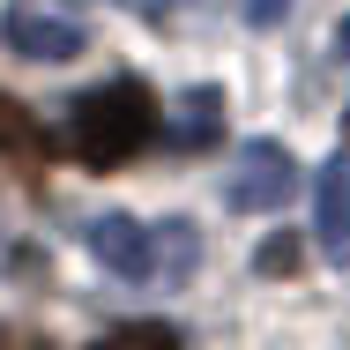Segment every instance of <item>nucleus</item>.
<instances>
[{
    "instance_id": "5",
    "label": "nucleus",
    "mask_w": 350,
    "mask_h": 350,
    "mask_svg": "<svg viewBox=\"0 0 350 350\" xmlns=\"http://www.w3.org/2000/svg\"><path fill=\"white\" fill-rule=\"evenodd\" d=\"M313 231L328 261H350V157H328L313 179Z\"/></svg>"
},
{
    "instance_id": "2",
    "label": "nucleus",
    "mask_w": 350,
    "mask_h": 350,
    "mask_svg": "<svg viewBox=\"0 0 350 350\" xmlns=\"http://www.w3.org/2000/svg\"><path fill=\"white\" fill-rule=\"evenodd\" d=\"M90 254L97 269L127 283H179L194 269V224H135V216H97L90 231Z\"/></svg>"
},
{
    "instance_id": "4",
    "label": "nucleus",
    "mask_w": 350,
    "mask_h": 350,
    "mask_svg": "<svg viewBox=\"0 0 350 350\" xmlns=\"http://www.w3.org/2000/svg\"><path fill=\"white\" fill-rule=\"evenodd\" d=\"M291 194H298L291 149H283V142H246V149H239V172H231V187H224V202L239 216H269V209H283Z\"/></svg>"
},
{
    "instance_id": "6",
    "label": "nucleus",
    "mask_w": 350,
    "mask_h": 350,
    "mask_svg": "<svg viewBox=\"0 0 350 350\" xmlns=\"http://www.w3.org/2000/svg\"><path fill=\"white\" fill-rule=\"evenodd\" d=\"M45 149H53V142L30 120V105H15V97L0 90V157H45Z\"/></svg>"
},
{
    "instance_id": "8",
    "label": "nucleus",
    "mask_w": 350,
    "mask_h": 350,
    "mask_svg": "<svg viewBox=\"0 0 350 350\" xmlns=\"http://www.w3.org/2000/svg\"><path fill=\"white\" fill-rule=\"evenodd\" d=\"M97 350H179V336H172L164 321H127V328H112Z\"/></svg>"
},
{
    "instance_id": "10",
    "label": "nucleus",
    "mask_w": 350,
    "mask_h": 350,
    "mask_svg": "<svg viewBox=\"0 0 350 350\" xmlns=\"http://www.w3.org/2000/svg\"><path fill=\"white\" fill-rule=\"evenodd\" d=\"M283 8H291V0H246V23L269 30V23H283Z\"/></svg>"
},
{
    "instance_id": "1",
    "label": "nucleus",
    "mask_w": 350,
    "mask_h": 350,
    "mask_svg": "<svg viewBox=\"0 0 350 350\" xmlns=\"http://www.w3.org/2000/svg\"><path fill=\"white\" fill-rule=\"evenodd\" d=\"M157 127H164L157 120V97H149V82H135V75L97 82V90H82L68 105V149L90 172H112V164L142 157L157 142Z\"/></svg>"
},
{
    "instance_id": "9",
    "label": "nucleus",
    "mask_w": 350,
    "mask_h": 350,
    "mask_svg": "<svg viewBox=\"0 0 350 350\" xmlns=\"http://www.w3.org/2000/svg\"><path fill=\"white\" fill-rule=\"evenodd\" d=\"M298 269V239H269L261 246V276H291Z\"/></svg>"
},
{
    "instance_id": "7",
    "label": "nucleus",
    "mask_w": 350,
    "mask_h": 350,
    "mask_svg": "<svg viewBox=\"0 0 350 350\" xmlns=\"http://www.w3.org/2000/svg\"><path fill=\"white\" fill-rule=\"evenodd\" d=\"M216 127H224V97H216V90H194V97H187V120L172 127V142H179V149H209Z\"/></svg>"
},
{
    "instance_id": "11",
    "label": "nucleus",
    "mask_w": 350,
    "mask_h": 350,
    "mask_svg": "<svg viewBox=\"0 0 350 350\" xmlns=\"http://www.w3.org/2000/svg\"><path fill=\"white\" fill-rule=\"evenodd\" d=\"M0 350H53V343H38V336H0Z\"/></svg>"
},
{
    "instance_id": "3",
    "label": "nucleus",
    "mask_w": 350,
    "mask_h": 350,
    "mask_svg": "<svg viewBox=\"0 0 350 350\" xmlns=\"http://www.w3.org/2000/svg\"><path fill=\"white\" fill-rule=\"evenodd\" d=\"M0 45H8L15 60H45V68H60V60H75V53L90 45V30H82V15L60 8V0H8V15H0Z\"/></svg>"
}]
</instances>
